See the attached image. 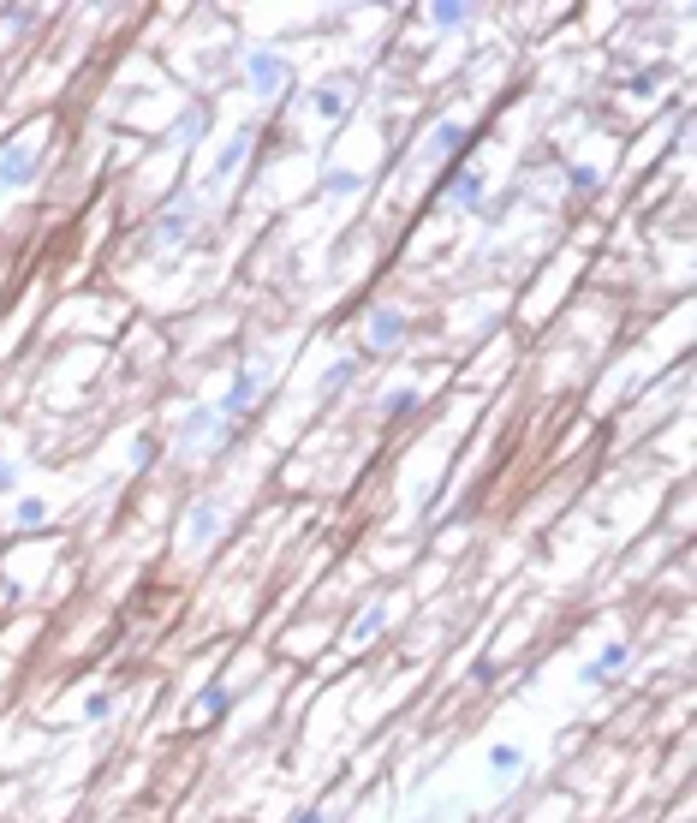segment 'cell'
<instances>
[{"instance_id": "2e32d148", "label": "cell", "mask_w": 697, "mask_h": 823, "mask_svg": "<svg viewBox=\"0 0 697 823\" xmlns=\"http://www.w3.org/2000/svg\"><path fill=\"white\" fill-rule=\"evenodd\" d=\"M233 704H239V693H227L221 681H210V686H197V704H191V710H197L203 723H215V716H227Z\"/></svg>"}, {"instance_id": "ac0fdd59", "label": "cell", "mask_w": 697, "mask_h": 823, "mask_svg": "<svg viewBox=\"0 0 697 823\" xmlns=\"http://www.w3.org/2000/svg\"><path fill=\"white\" fill-rule=\"evenodd\" d=\"M418 406H423V394L411 388V382H399V388H388V400H382V418H388V424H406Z\"/></svg>"}, {"instance_id": "277c9868", "label": "cell", "mask_w": 697, "mask_h": 823, "mask_svg": "<svg viewBox=\"0 0 697 823\" xmlns=\"http://www.w3.org/2000/svg\"><path fill=\"white\" fill-rule=\"evenodd\" d=\"M36 173H42V150H36L31 138L0 143V191H24V185H36Z\"/></svg>"}, {"instance_id": "484cf974", "label": "cell", "mask_w": 697, "mask_h": 823, "mask_svg": "<svg viewBox=\"0 0 697 823\" xmlns=\"http://www.w3.org/2000/svg\"><path fill=\"white\" fill-rule=\"evenodd\" d=\"M656 84H662V72H656V66H644V72L632 78V96H656Z\"/></svg>"}, {"instance_id": "9a60e30c", "label": "cell", "mask_w": 697, "mask_h": 823, "mask_svg": "<svg viewBox=\"0 0 697 823\" xmlns=\"http://www.w3.org/2000/svg\"><path fill=\"white\" fill-rule=\"evenodd\" d=\"M382 627H388V602H369V609L352 614L346 639H352V644H369V639H382Z\"/></svg>"}, {"instance_id": "7c38bea8", "label": "cell", "mask_w": 697, "mask_h": 823, "mask_svg": "<svg viewBox=\"0 0 697 823\" xmlns=\"http://www.w3.org/2000/svg\"><path fill=\"white\" fill-rule=\"evenodd\" d=\"M441 197H448L453 210H483V173H478V168H459Z\"/></svg>"}, {"instance_id": "5b68a950", "label": "cell", "mask_w": 697, "mask_h": 823, "mask_svg": "<svg viewBox=\"0 0 697 823\" xmlns=\"http://www.w3.org/2000/svg\"><path fill=\"white\" fill-rule=\"evenodd\" d=\"M626 669H632V639H608L602 651L578 669V681H585V686H614Z\"/></svg>"}, {"instance_id": "7a4b0ae2", "label": "cell", "mask_w": 697, "mask_h": 823, "mask_svg": "<svg viewBox=\"0 0 697 823\" xmlns=\"http://www.w3.org/2000/svg\"><path fill=\"white\" fill-rule=\"evenodd\" d=\"M257 400H262V371H257V364H239V376H233L227 394L215 400V418L233 424V430H245V418L257 412Z\"/></svg>"}, {"instance_id": "52a82bcc", "label": "cell", "mask_w": 697, "mask_h": 823, "mask_svg": "<svg viewBox=\"0 0 697 823\" xmlns=\"http://www.w3.org/2000/svg\"><path fill=\"white\" fill-rule=\"evenodd\" d=\"M221 525H227V507H221L215 495H203V502H191V513H185V537L197 543V549H210V543L221 537Z\"/></svg>"}, {"instance_id": "4fadbf2b", "label": "cell", "mask_w": 697, "mask_h": 823, "mask_svg": "<svg viewBox=\"0 0 697 823\" xmlns=\"http://www.w3.org/2000/svg\"><path fill=\"white\" fill-rule=\"evenodd\" d=\"M429 150L436 156H453L459 168H465V150H471V131L459 120H436V131H429Z\"/></svg>"}, {"instance_id": "44dd1931", "label": "cell", "mask_w": 697, "mask_h": 823, "mask_svg": "<svg viewBox=\"0 0 697 823\" xmlns=\"http://www.w3.org/2000/svg\"><path fill=\"white\" fill-rule=\"evenodd\" d=\"M203 131H210V108H191V114H185V120H180V126H173V138H180V143H197V138H203Z\"/></svg>"}, {"instance_id": "7402d4cb", "label": "cell", "mask_w": 697, "mask_h": 823, "mask_svg": "<svg viewBox=\"0 0 697 823\" xmlns=\"http://www.w3.org/2000/svg\"><path fill=\"white\" fill-rule=\"evenodd\" d=\"M108 716H114V693H101V686H96V693L84 698V723H108Z\"/></svg>"}, {"instance_id": "cb8c5ba5", "label": "cell", "mask_w": 697, "mask_h": 823, "mask_svg": "<svg viewBox=\"0 0 697 823\" xmlns=\"http://www.w3.org/2000/svg\"><path fill=\"white\" fill-rule=\"evenodd\" d=\"M12 490H19V460L0 448V495H12Z\"/></svg>"}, {"instance_id": "5bb4252c", "label": "cell", "mask_w": 697, "mask_h": 823, "mask_svg": "<svg viewBox=\"0 0 697 823\" xmlns=\"http://www.w3.org/2000/svg\"><path fill=\"white\" fill-rule=\"evenodd\" d=\"M352 382H358V359H334V364H322V371H317V394H322V400H340Z\"/></svg>"}, {"instance_id": "e0dca14e", "label": "cell", "mask_w": 697, "mask_h": 823, "mask_svg": "<svg viewBox=\"0 0 697 823\" xmlns=\"http://www.w3.org/2000/svg\"><path fill=\"white\" fill-rule=\"evenodd\" d=\"M49 520H54L49 495H19V507H12V525H19V532H42Z\"/></svg>"}, {"instance_id": "3957f363", "label": "cell", "mask_w": 697, "mask_h": 823, "mask_svg": "<svg viewBox=\"0 0 697 823\" xmlns=\"http://www.w3.org/2000/svg\"><path fill=\"white\" fill-rule=\"evenodd\" d=\"M191 239H197V197H191V203H173V210L156 215L150 252H185Z\"/></svg>"}, {"instance_id": "8fae6325", "label": "cell", "mask_w": 697, "mask_h": 823, "mask_svg": "<svg viewBox=\"0 0 697 823\" xmlns=\"http://www.w3.org/2000/svg\"><path fill=\"white\" fill-rule=\"evenodd\" d=\"M525 770H530V752H525V746H513V740H495V746H489V776H495L501 788L518 782Z\"/></svg>"}, {"instance_id": "6da1fadb", "label": "cell", "mask_w": 697, "mask_h": 823, "mask_svg": "<svg viewBox=\"0 0 697 823\" xmlns=\"http://www.w3.org/2000/svg\"><path fill=\"white\" fill-rule=\"evenodd\" d=\"M245 84L257 101H280L292 90V61H280L275 49H250L245 54Z\"/></svg>"}, {"instance_id": "d4e9b609", "label": "cell", "mask_w": 697, "mask_h": 823, "mask_svg": "<svg viewBox=\"0 0 697 823\" xmlns=\"http://www.w3.org/2000/svg\"><path fill=\"white\" fill-rule=\"evenodd\" d=\"M36 24V7H7V31H31Z\"/></svg>"}, {"instance_id": "83f0119b", "label": "cell", "mask_w": 697, "mask_h": 823, "mask_svg": "<svg viewBox=\"0 0 697 823\" xmlns=\"http://www.w3.org/2000/svg\"><path fill=\"white\" fill-rule=\"evenodd\" d=\"M597 185V168H572V191H590Z\"/></svg>"}, {"instance_id": "ba28073f", "label": "cell", "mask_w": 697, "mask_h": 823, "mask_svg": "<svg viewBox=\"0 0 697 823\" xmlns=\"http://www.w3.org/2000/svg\"><path fill=\"white\" fill-rule=\"evenodd\" d=\"M304 101H310V114H317V120L340 126V120H346V108H352V84L346 78H329V84H317Z\"/></svg>"}, {"instance_id": "4316f807", "label": "cell", "mask_w": 697, "mask_h": 823, "mask_svg": "<svg viewBox=\"0 0 697 823\" xmlns=\"http://www.w3.org/2000/svg\"><path fill=\"white\" fill-rule=\"evenodd\" d=\"M287 823H340L334 812H322V805H304V812H292Z\"/></svg>"}, {"instance_id": "30bf717a", "label": "cell", "mask_w": 697, "mask_h": 823, "mask_svg": "<svg viewBox=\"0 0 697 823\" xmlns=\"http://www.w3.org/2000/svg\"><path fill=\"white\" fill-rule=\"evenodd\" d=\"M215 406H185V418L173 424V448H197V442H210L215 436Z\"/></svg>"}, {"instance_id": "9c48e42d", "label": "cell", "mask_w": 697, "mask_h": 823, "mask_svg": "<svg viewBox=\"0 0 697 823\" xmlns=\"http://www.w3.org/2000/svg\"><path fill=\"white\" fill-rule=\"evenodd\" d=\"M250 143H257V126H239V131H233L227 150H221V156H215V168H210V191H215V185H227L233 173H239V161H245Z\"/></svg>"}, {"instance_id": "8992f818", "label": "cell", "mask_w": 697, "mask_h": 823, "mask_svg": "<svg viewBox=\"0 0 697 823\" xmlns=\"http://www.w3.org/2000/svg\"><path fill=\"white\" fill-rule=\"evenodd\" d=\"M364 341H369V352H399V341H406V311H399V304H376V311L364 317Z\"/></svg>"}, {"instance_id": "d6986e66", "label": "cell", "mask_w": 697, "mask_h": 823, "mask_svg": "<svg viewBox=\"0 0 697 823\" xmlns=\"http://www.w3.org/2000/svg\"><path fill=\"white\" fill-rule=\"evenodd\" d=\"M429 24H436V31H465L471 7H465V0H436V7H429Z\"/></svg>"}, {"instance_id": "603a6c76", "label": "cell", "mask_w": 697, "mask_h": 823, "mask_svg": "<svg viewBox=\"0 0 697 823\" xmlns=\"http://www.w3.org/2000/svg\"><path fill=\"white\" fill-rule=\"evenodd\" d=\"M156 460H161V436H138V448H131V466L143 472V466H156Z\"/></svg>"}, {"instance_id": "ffe728a7", "label": "cell", "mask_w": 697, "mask_h": 823, "mask_svg": "<svg viewBox=\"0 0 697 823\" xmlns=\"http://www.w3.org/2000/svg\"><path fill=\"white\" fill-rule=\"evenodd\" d=\"M358 185H364V180H358L352 168H329V173H322V197H352Z\"/></svg>"}]
</instances>
